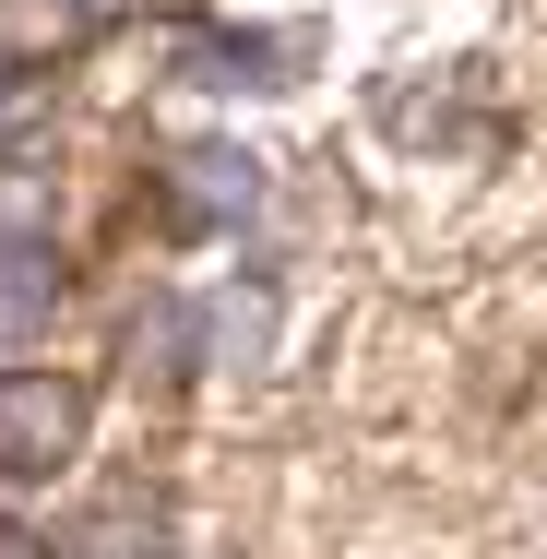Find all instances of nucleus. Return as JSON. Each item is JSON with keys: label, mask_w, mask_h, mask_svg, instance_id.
Segmentation results:
<instances>
[{"label": "nucleus", "mask_w": 547, "mask_h": 559, "mask_svg": "<svg viewBox=\"0 0 547 559\" xmlns=\"http://www.w3.org/2000/svg\"><path fill=\"white\" fill-rule=\"evenodd\" d=\"M96 429V393L60 369H0V476H60Z\"/></svg>", "instance_id": "obj_1"}, {"label": "nucleus", "mask_w": 547, "mask_h": 559, "mask_svg": "<svg viewBox=\"0 0 547 559\" xmlns=\"http://www.w3.org/2000/svg\"><path fill=\"white\" fill-rule=\"evenodd\" d=\"M48 310H60V262H48V238H12V226H0V345L48 334Z\"/></svg>", "instance_id": "obj_2"}, {"label": "nucleus", "mask_w": 547, "mask_h": 559, "mask_svg": "<svg viewBox=\"0 0 547 559\" xmlns=\"http://www.w3.org/2000/svg\"><path fill=\"white\" fill-rule=\"evenodd\" d=\"M60 548H72V559H179V548H167V512H155V500H108V512H84Z\"/></svg>", "instance_id": "obj_3"}, {"label": "nucleus", "mask_w": 547, "mask_h": 559, "mask_svg": "<svg viewBox=\"0 0 547 559\" xmlns=\"http://www.w3.org/2000/svg\"><path fill=\"white\" fill-rule=\"evenodd\" d=\"M250 203V155H179V215H238Z\"/></svg>", "instance_id": "obj_4"}, {"label": "nucleus", "mask_w": 547, "mask_h": 559, "mask_svg": "<svg viewBox=\"0 0 547 559\" xmlns=\"http://www.w3.org/2000/svg\"><path fill=\"white\" fill-rule=\"evenodd\" d=\"M131 369H143V381H179V369H191V310H179V298H155V310L131 322Z\"/></svg>", "instance_id": "obj_5"}, {"label": "nucleus", "mask_w": 547, "mask_h": 559, "mask_svg": "<svg viewBox=\"0 0 547 559\" xmlns=\"http://www.w3.org/2000/svg\"><path fill=\"white\" fill-rule=\"evenodd\" d=\"M215 345L238 357V369H250V357L274 345V298H262V286H238V298H215Z\"/></svg>", "instance_id": "obj_6"}, {"label": "nucleus", "mask_w": 547, "mask_h": 559, "mask_svg": "<svg viewBox=\"0 0 547 559\" xmlns=\"http://www.w3.org/2000/svg\"><path fill=\"white\" fill-rule=\"evenodd\" d=\"M0 36H24V48H60V36H84V0H0Z\"/></svg>", "instance_id": "obj_7"}, {"label": "nucleus", "mask_w": 547, "mask_h": 559, "mask_svg": "<svg viewBox=\"0 0 547 559\" xmlns=\"http://www.w3.org/2000/svg\"><path fill=\"white\" fill-rule=\"evenodd\" d=\"M0 559H36V548H12V536H0Z\"/></svg>", "instance_id": "obj_8"}]
</instances>
